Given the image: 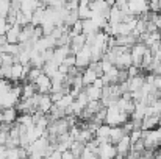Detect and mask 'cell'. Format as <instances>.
Wrapping results in <instances>:
<instances>
[{
  "label": "cell",
  "mask_w": 161,
  "mask_h": 159,
  "mask_svg": "<svg viewBox=\"0 0 161 159\" xmlns=\"http://www.w3.org/2000/svg\"><path fill=\"white\" fill-rule=\"evenodd\" d=\"M9 80H11L13 83H17V81L24 80V66H22V64L16 62V64L11 67V77H9Z\"/></svg>",
  "instance_id": "44dd1931"
},
{
  "label": "cell",
  "mask_w": 161,
  "mask_h": 159,
  "mask_svg": "<svg viewBox=\"0 0 161 159\" xmlns=\"http://www.w3.org/2000/svg\"><path fill=\"white\" fill-rule=\"evenodd\" d=\"M99 159H116L117 158V150L116 145L111 142H103L99 145V153H97Z\"/></svg>",
  "instance_id": "5b68a950"
},
{
  "label": "cell",
  "mask_w": 161,
  "mask_h": 159,
  "mask_svg": "<svg viewBox=\"0 0 161 159\" xmlns=\"http://www.w3.org/2000/svg\"><path fill=\"white\" fill-rule=\"evenodd\" d=\"M6 44H8L6 34H5V36H0V47H3V45H6Z\"/></svg>",
  "instance_id": "f6af8a7d"
},
{
  "label": "cell",
  "mask_w": 161,
  "mask_h": 159,
  "mask_svg": "<svg viewBox=\"0 0 161 159\" xmlns=\"http://www.w3.org/2000/svg\"><path fill=\"white\" fill-rule=\"evenodd\" d=\"M128 9H130V14L138 17L149 13L150 5H149V0H128Z\"/></svg>",
  "instance_id": "3957f363"
},
{
  "label": "cell",
  "mask_w": 161,
  "mask_h": 159,
  "mask_svg": "<svg viewBox=\"0 0 161 159\" xmlns=\"http://www.w3.org/2000/svg\"><path fill=\"white\" fill-rule=\"evenodd\" d=\"M64 95H66V94H63V92H50V98H52L53 103H58Z\"/></svg>",
  "instance_id": "b9f144b4"
},
{
  "label": "cell",
  "mask_w": 161,
  "mask_h": 159,
  "mask_svg": "<svg viewBox=\"0 0 161 159\" xmlns=\"http://www.w3.org/2000/svg\"><path fill=\"white\" fill-rule=\"evenodd\" d=\"M33 33H35V25L33 24H28V25L22 27V31H20V36H19V44H25V42L31 41Z\"/></svg>",
  "instance_id": "d6986e66"
},
{
  "label": "cell",
  "mask_w": 161,
  "mask_h": 159,
  "mask_svg": "<svg viewBox=\"0 0 161 159\" xmlns=\"http://www.w3.org/2000/svg\"><path fill=\"white\" fill-rule=\"evenodd\" d=\"M158 33H160V39H161V28H160V30H158Z\"/></svg>",
  "instance_id": "c3c4849f"
},
{
  "label": "cell",
  "mask_w": 161,
  "mask_h": 159,
  "mask_svg": "<svg viewBox=\"0 0 161 159\" xmlns=\"http://www.w3.org/2000/svg\"><path fill=\"white\" fill-rule=\"evenodd\" d=\"M13 87H14V84L11 83V80H8V78H0V95L8 94Z\"/></svg>",
  "instance_id": "1f68e13d"
},
{
  "label": "cell",
  "mask_w": 161,
  "mask_h": 159,
  "mask_svg": "<svg viewBox=\"0 0 161 159\" xmlns=\"http://www.w3.org/2000/svg\"><path fill=\"white\" fill-rule=\"evenodd\" d=\"M19 148H20V147H16V148H6V159H20Z\"/></svg>",
  "instance_id": "74e56055"
},
{
  "label": "cell",
  "mask_w": 161,
  "mask_h": 159,
  "mask_svg": "<svg viewBox=\"0 0 161 159\" xmlns=\"http://www.w3.org/2000/svg\"><path fill=\"white\" fill-rule=\"evenodd\" d=\"M119 73H120V69H117L116 66L111 69V70H108L107 73H103L102 77H103V81H105V84H117L119 83Z\"/></svg>",
  "instance_id": "2e32d148"
},
{
  "label": "cell",
  "mask_w": 161,
  "mask_h": 159,
  "mask_svg": "<svg viewBox=\"0 0 161 159\" xmlns=\"http://www.w3.org/2000/svg\"><path fill=\"white\" fill-rule=\"evenodd\" d=\"M127 72H128V78H133V77L141 75V69H139V67H136V66L128 67V69H127Z\"/></svg>",
  "instance_id": "ab89813d"
},
{
  "label": "cell",
  "mask_w": 161,
  "mask_h": 159,
  "mask_svg": "<svg viewBox=\"0 0 161 159\" xmlns=\"http://www.w3.org/2000/svg\"><path fill=\"white\" fill-rule=\"evenodd\" d=\"M63 64L67 66V67H74V66H75V55H69V56L64 59Z\"/></svg>",
  "instance_id": "60d3db41"
},
{
  "label": "cell",
  "mask_w": 161,
  "mask_h": 159,
  "mask_svg": "<svg viewBox=\"0 0 161 159\" xmlns=\"http://www.w3.org/2000/svg\"><path fill=\"white\" fill-rule=\"evenodd\" d=\"M78 2H80L81 5H89V3H91L92 0H78Z\"/></svg>",
  "instance_id": "bcb514c9"
},
{
  "label": "cell",
  "mask_w": 161,
  "mask_h": 159,
  "mask_svg": "<svg viewBox=\"0 0 161 159\" xmlns=\"http://www.w3.org/2000/svg\"><path fill=\"white\" fill-rule=\"evenodd\" d=\"M61 159H77V158L72 155V151H70V150H67V151H64V153H63Z\"/></svg>",
  "instance_id": "ee69618b"
},
{
  "label": "cell",
  "mask_w": 161,
  "mask_h": 159,
  "mask_svg": "<svg viewBox=\"0 0 161 159\" xmlns=\"http://www.w3.org/2000/svg\"><path fill=\"white\" fill-rule=\"evenodd\" d=\"M38 94V89L35 86V83L31 81H27L24 86H22V98H31Z\"/></svg>",
  "instance_id": "d4e9b609"
},
{
  "label": "cell",
  "mask_w": 161,
  "mask_h": 159,
  "mask_svg": "<svg viewBox=\"0 0 161 159\" xmlns=\"http://www.w3.org/2000/svg\"><path fill=\"white\" fill-rule=\"evenodd\" d=\"M74 102H75V97L69 92V94H66V95H64V97H63V98H61L58 103H55V105L58 106L59 109H63V111L66 112V109H67V108H70Z\"/></svg>",
  "instance_id": "484cf974"
},
{
  "label": "cell",
  "mask_w": 161,
  "mask_h": 159,
  "mask_svg": "<svg viewBox=\"0 0 161 159\" xmlns=\"http://www.w3.org/2000/svg\"><path fill=\"white\" fill-rule=\"evenodd\" d=\"M77 20H80V17H78V13L77 11H69L67 14H66V17H64V25H67L69 28L77 22Z\"/></svg>",
  "instance_id": "d6a6232c"
},
{
  "label": "cell",
  "mask_w": 161,
  "mask_h": 159,
  "mask_svg": "<svg viewBox=\"0 0 161 159\" xmlns=\"http://www.w3.org/2000/svg\"><path fill=\"white\" fill-rule=\"evenodd\" d=\"M42 75V69H38V67H31L30 69V72H28V77H27V81H31V83H35L39 77ZM25 81V83H27Z\"/></svg>",
  "instance_id": "836d02e7"
},
{
  "label": "cell",
  "mask_w": 161,
  "mask_h": 159,
  "mask_svg": "<svg viewBox=\"0 0 161 159\" xmlns=\"http://www.w3.org/2000/svg\"><path fill=\"white\" fill-rule=\"evenodd\" d=\"M92 62V58H91V45H85L80 52L75 55V67L85 70L86 67H89V64Z\"/></svg>",
  "instance_id": "7a4b0ae2"
},
{
  "label": "cell",
  "mask_w": 161,
  "mask_h": 159,
  "mask_svg": "<svg viewBox=\"0 0 161 159\" xmlns=\"http://www.w3.org/2000/svg\"><path fill=\"white\" fill-rule=\"evenodd\" d=\"M0 2H5V0H0Z\"/></svg>",
  "instance_id": "f907efd6"
},
{
  "label": "cell",
  "mask_w": 161,
  "mask_h": 159,
  "mask_svg": "<svg viewBox=\"0 0 161 159\" xmlns=\"http://www.w3.org/2000/svg\"><path fill=\"white\" fill-rule=\"evenodd\" d=\"M92 86H96V87H99V89H103L107 84H105V81H103V77H99L96 81H94V84Z\"/></svg>",
  "instance_id": "7bdbcfd3"
},
{
  "label": "cell",
  "mask_w": 161,
  "mask_h": 159,
  "mask_svg": "<svg viewBox=\"0 0 161 159\" xmlns=\"http://www.w3.org/2000/svg\"><path fill=\"white\" fill-rule=\"evenodd\" d=\"M17 117H19V111H17V108L16 106H13V108H5L3 111H2V119H3V122L5 123H14V122H17Z\"/></svg>",
  "instance_id": "30bf717a"
},
{
  "label": "cell",
  "mask_w": 161,
  "mask_h": 159,
  "mask_svg": "<svg viewBox=\"0 0 161 159\" xmlns=\"http://www.w3.org/2000/svg\"><path fill=\"white\" fill-rule=\"evenodd\" d=\"M160 120L161 115H149V117H144L142 119V125H141V130H155L160 126Z\"/></svg>",
  "instance_id": "7c38bea8"
},
{
  "label": "cell",
  "mask_w": 161,
  "mask_h": 159,
  "mask_svg": "<svg viewBox=\"0 0 161 159\" xmlns=\"http://www.w3.org/2000/svg\"><path fill=\"white\" fill-rule=\"evenodd\" d=\"M75 102H77L78 105H80V106H81V108H83V109H85V108L88 106V103H89V98H88V95H86V92H85V91H81V92L78 94V97L75 98Z\"/></svg>",
  "instance_id": "d590c367"
},
{
  "label": "cell",
  "mask_w": 161,
  "mask_h": 159,
  "mask_svg": "<svg viewBox=\"0 0 161 159\" xmlns=\"http://www.w3.org/2000/svg\"><path fill=\"white\" fill-rule=\"evenodd\" d=\"M97 31H100V30L97 28V25L91 19L83 20V34H91V33H97Z\"/></svg>",
  "instance_id": "4dcf8cb0"
},
{
  "label": "cell",
  "mask_w": 161,
  "mask_h": 159,
  "mask_svg": "<svg viewBox=\"0 0 161 159\" xmlns=\"http://www.w3.org/2000/svg\"><path fill=\"white\" fill-rule=\"evenodd\" d=\"M9 24H8V20H6V17H3V16H0V36H5L6 33H8V30H9Z\"/></svg>",
  "instance_id": "8d00e7d4"
},
{
  "label": "cell",
  "mask_w": 161,
  "mask_h": 159,
  "mask_svg": "<svg viewBox=\"0 0 161 159\" xmlns=\"http://www.w3.org/2000/svg\"><path fill=\"white\" fill-rule=\"evenodd\" d=\"M109 133H111V126L107 125V123H102L97 128V131H96V140L99 142V145L103 144V142H109Z\"/></svg>",
  "instance_id": "9c48e42d"
},
{
  "label": "cell",
  "mask_w": 161,
  "mask_h": 159,
  "mask_svg": "<svg viewBox=\"0 0 161 159\" xmlns=\"http://www.w3.org/2000/svg\"><path fill=\"white\" fill-rule=\"evenodd\" d=\"M131 139H130V136H124L117 144H116V150H117V156H124V158H127L128 156V153L131 151Z\"/></svg>",
  "instance_id": "52a82bcc"
},
{
  "label": "cell",
  "mask_w": 161,
  "mask_h": 159,
  "mask_svg": "<svg viewBox=\"0 0 161 159\" xmlns=\"http://www.w3.org/2000/svg\"><path fill=\"white\" fill-rule=\"evenodd\" d=\"M77 13H78V17H80L81 20L91 19V17H92V14H94V13H92V9L89 8V5H81V3L78 5V11H77Z\"/></svg>",
  "instance_id": "83f0119b"
},
{
  "label": "cell",
  "mask_w": 161,
  "mask_h": 159,
  "mask_svg": "<svg viewBox=\"0 0 161 159\" xmlns=\"http://www.w3.org/2000/svg\"><path fill=\"white\" fill-rule=\"evenodd\" d=\"M81 78H83L85 86H91V84H94V81L99 78V73H97L92 67H86V69L83 70V73H81Z\"/></svg>",
  "instance_id": "ac0fdd59"
},
{
  "label": "cell",
  "mask_w": 161,
  "mask_h": 159,
  "mask_svg": "<svg viewBox=\"0 0 161 159\" xmlns=\"http://www.w3.org/2000/svg\"><path fill=\"white\" fill-rule=\"evenodd\" d=\"M128 120H130V114L120 111L117 105L107 108V117H105L107 125H109V126H124Z\"/></svg>",
  "instance_id": "6da1fadb"
},
{
  "label": "cell",
  "mask_w": 161,
  "mask_h": 159,
  "mask_svg": "<svg viewBox=\"0 0 161 159\" xmlns=\"http://www.w3.org/2000/svg\"><path fill=\"white\" fill-rule=\"evenodd\" d=\"M0 78H2V77H0Z\"/></svg>",
  "instance_id": "816d5d0a"
},
{
  "label": "cell",
  "mask_w": 161,
  "mask_h": 159,
  "mask_svg": "<svg viewBox=\"0 0 161 159\" xmlns=\"http://www.w3.org/2000/svg\"><path fill=\"white\" fill-rule=\"evenodd\" d=\"M114 66H116L117 69H120V70H127L128 67H131V66H133V59H131V53H130V50L125 52V53H122V55L116 59Z\"/></svg>",
  "instance_id": "ba28073f"
},
{
  "label": "cell",
  "mask_w": 161,
  "mask_h": 159,
  "mask_svg": "<svg viewBox=\"0 0 161 159\" xmlns=\"http://www.w3.org/2000/svg\"><path fill=\"white\" fill-rule=\"evenodd\" d=\"M147 50V47L141 42V41H138L131 49H130V53H131V59H133V66H136V67H139L141 70H142V58H144V53Z\"/></svg>",
  "instance_id": "277c9868"
},
{
  "label": "cell",
  "mask_w": 161,
  "mask_h": 159,
  "mask_svg": "<svg viewBox=\"0 0 161 159\" xmlns=\"http://www.w3.org/2000/svg\"><path fill=\"white\" fill-rule=\"evenodd\" d=\"M17 123L22 125V126H27V128L33 126V125H35V122H33V114H19Z\"/></svg>",
  "instance_id": "f546056e"
},
{
  "label": "cell",
  "mask_w": 161,
  "mask_h": 159,
  "mask_svg": "<svg viewBox=\"0 0 161 159\" xmlns=\"http://www.w3.org/2000/svg\"><path fill=\"white\" fill-rule=\"evenodd\" d=\"M35 86L38 89V94H50L52 92V78L47 77L46 73H42L35 81Z\"/></svg>",
  "instance_id": "8992f818"
},
{
  "label": "cell",
  "mask_w": 161,
  "mask_h": 159,
  "mask_svg": "<svg viewBox=\"0 0 161 159\" xmlns=\"http://www.w3.org/2000/svg\"><path fill=\"white\" fill-rule=\"evenodd\" d=\"M124 13L114 5V6H111V11H109V17H108V22L111 24V25H114V24H120L122 20H124Z\"/></svg>",
  "instance_id": "ffe728a7"
},
{
  "label": "cell",
  "mask_w": 161,
  "mask_h": 159,
  "mask_svg": "<svg viewBox=\"0 0 161 159\" xmlns=\"http://www.w3.org/2000/svg\"><path fill=\"white\" fill-rule=\"evenodd\" d=\"M0 67H2V58H0Z\"/></svg>",
  "instance_id": "681fc988"
},
{
  "label": "cell",
  "mask_w": 161,
  "mask_h": 159,
  "mask_svg": "<svg viewBox=\"0 0 161 159\" xmlns=\"http://www.w3.org/2000/svg\"><path fill=\"white\" fill-rule=\"evenodd\" d=\"M53 105H55V103L52 102V98H50V94H41V97H39V108H38V111H41L42 114H49Z\"/></svg>",
  "instance_id": "9a60e30c"
},
{
  "label": "cell",
  "mask_w": 161,
  "mask_h": 159,
  "mask_svg": "<svg viewBox=\"0 0 161 159\" xmlns=\"http://www.w3.org/2000/svg\"><path fill=\"white\" fill-rule=\"evenodd\" d=\"M8 2H20V0H8Z\"/></svg>",
  "instance_id": "7dc6e473"
},
{
  "label": "cell",
  "mask_w": 161,
  "mask_h": 159,
  "mask_svg": "<svg viewBox=\"0 0 161 159\" xmlns=\"http://www.w3.org/2000/svg\"><path fill=\"white\" fill-rule=\"evenodd\" d=\"M44 20H46V8H38V9H35V13H33V16H31V24H33L35 27H39V25L44 24Z\"/></svg>",
  "instance_id": "cb8c5ba5"
},
{
  "label": "cell",
  "mask_w": 161,
  "mask_h": 159,
  "mask_svg": "<svg viewBox=\"0 0 161 159\" xmlns=\"http://www.w3.org/2000/svg\"><path fill=\"white\" fill-rule=\"evenodd\" d=\"M58 67H59V66H58L55 61H47V62L44 64V67H42V73H46L47 77L52 78L55 73L58 72Z\"/></svg>",
  "instance_id": "f1b7e54d"
},
{
  "label": "cell",
  "mask_w": 161,
  "mask_h": 159,
  "mask_svg": "<svg viewBox=\"0 0 161 159\" xmlns=\"http://www.w3.org/2000/svg\"><path fill=\"white\" fill-rule=\"evenodd\" d=\"M86 45V34H78V36H74L72 41H70V50H72V55H77L83 47Z\"/></svg>",
  "instance_id": "8fae6325"
},
{
  "label": "cell",
  "mask_w": 161,
  "mask_h": 159,
  "mask_svg": "<svg viewBox=\"0 0 161 159\" xmlns=\"http://www.w3.org/2000/svg\"><path fill=\"white\" fill-rule=\"evenodd\" d=\"M130 139H131V144L141 140V139H142V130H133V131L130 133Z\"/></svg>",
  "instance_id": "f35d334b"
},
{
  "label": "cell",
  "mask_w": 161,
  "mask_h": 159,
  "mask_svg": "<svg viewBox=\"0 0 161 159\" xmlns=\"http://www.w3.org/2000/svg\"><path fill=\"white\" fill-rule=\"evenodd\" d=\"M85 92L89 98V102H96V100H102V89L96 87V86H86L85 87Z\"/></svg>",
  "instance_id": "603a6c76"
},
{
  "label": "cell",
  "mask_w": 161,
  "mask_h": 159,
  "mask_svg": "<svg viewBox=\"0 0 161 159\" xmlns=\"http://www.w3.org/2000/svg\"><path fill=\"white\" fill-rule=\"evenodd\" d=\"M85 148H86L85 144H81V142H78V140H74L72 145H70V151H72V155H74L77 159H80L81 156H83Z\"/></svg>",
  "instance_id": "4316f807"
},
{
  "label": "cell",
  "mask_w": 161,
  "mask_h": 159,
  "mask_svg": "<svg viewBox=\"0 0 161 159\" xmlns=\"http://www.w3.org/2000/svg\"><path fill=\"white\" fill-rule=\"evenodd\" d=\"M20 31H22V27L14 24L9 27L8 33H6V39H8V44H19V36H20Z\"/></svg>",
  "instance_id": "4fadbf2b"
},
{
  "label": "cell",
  "mask_w": 161,
  "mask_h": 159,
  "mask_svg": "<svg viewBox=\"0 0 161 159\" xmlns=\"http://www.w3.org/2000/svg\"><path fill=\"white\" fill-rule=\"evenodd\" d=\"M144 83H146V77L144 75H138V77L128 78V92L141 91L142 86H144Z\"/></svg>",
  "instance_id": "5bb4252c"
},
{
  "label": "cell",
  "mask_w": 161,
  "mask_h": 159,
  "mask_svg": "<svg viewBox=\"0 0 161 159\" xmlns=\"http://www.w3.org/2000/svg\"><path fill=\"white\" fill-rule=\"evenodd\" d=\"M124 136H128V134H125L122 126H111V133H109V142L111 144L116 145Z\"/></svg>",
  "instance_id": "7402d4cb"
},
{
  "label": "cell",
  "mask_w": 161,
  "mask_h": 159,
  "mask_svg": "<svg viewBox=\"0 0 161 159\" xmlns=\"http://www.w3.org/2000/svg\"><path fill=\"white\" fill-rule=\"evenodd\" d=\"M0 58H2V66L11 67V66H14V64H16V59H14V56H13V55L2 53V55H0Z\"/></svg>",
  "instance_id": "e575fe53"
},
{
  "label": "cell",
  "mask_w": 161,
  "mask_h": 159,
  "mask_svg": "<svg viewBox=\"0 0 161 159\" xmlns=\"http://www.w3.org/2000/svg\"><path fill=\"white\" fill-rule=\"evenodd\" d=\"M136 42H138V38H136V36H133V34H127V36H116V45H120V47H128V49H131Z\"/></svg>",
  "instance_id": "e0dca14e"
}]
</instances>
